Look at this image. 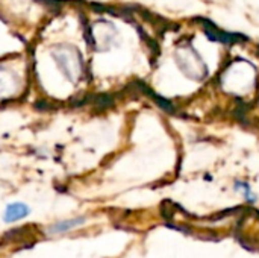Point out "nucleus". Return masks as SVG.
I'll return each instance as SVG.
<instances>
[{
  "mask_svg": "<svg viewBox=\"0 0 259 258\" xmlns=\"http://www.w3.org/2000/svg\"><path fill=\"white\" fill-rule=\"evenodd\" d=\"M178 65L182 68L185 75H188L193 79H202L206 75V65L200 59V56L194 52V49H185L179 50L176 53Z\"/></svg>",
  "mask_w": 259,
  "mask_h": 258,
  "instance_id": "f257e3e1",
  "label": "nucleus"
},
{
  "mask_svg": "<svg viewBox=\"0 0 259 258\" xmlns=\"http://www.w3.org/2000/svg\"><path fill=\"white\" fill-rule=\"evenodd\" d=\"M87 222V217H73V219H67V220H61L55 225H52L49 230H47V234L50 236H58V234H65L80 225H83Z\"/></svg>",
  "mask_w": 259,
  "mask_h": 258,
  "instance_id": "7ed1b4c3",
  "label": "nucleus"
},
{
  "mask_svg": "<svg viewBox=\"0 0 259 258\" xmlns=\"http://www.w3.org/2000/svg\"><path fill=\"white\" fill-rule=\"evenodd\" d=\"M30 213V208L23 204V202H14V204H9L5 210V214H3V220L6 224H14V222H18L24 217H27Z\"/></svg>",
  "mask_w": 259,
  "mask_h": 258,
  "instance_id": "f03ea898",
  "label": "nucleus"
}]
</instances>
